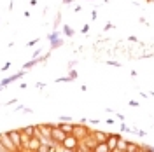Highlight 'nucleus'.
Masks as SVG:
<instances>
[{
	"label": "nucleus",
	"mask_w": 154,
	"mask_h": 152,
	"mask_svg": "<svg viewBox=\"0 0 154 152\" xmlns=\"http://www.w3.org/2000/svg\"><path fill=\"white\" fill-rule=\"evenodd\" d=\"M65 136H67V133H65L63 129H60V128H51V138H53L54 142H63Z\"/></svg>",
	"instance_id": "2"
},
{
	"label": "nucleus",
	"mask_w": 154,
	"mask_h": 152,
	"mask_svg": "<svg viewBox=\"0 0 154 152\" xmlns=\"http://www.w3.org/2000/svg\"><path fill=\"white\" fill-rule=\"evenodd\" d=\"M38 145H40V140L38 138H30V142H28V145H26V149H32V150H37L38 149Z\"/></svg>",
	"instance_id": "5"
},
{
	"label": "nucleus",
	"mask_w": 154,
	"mask_h": 152,
	"mask_svg": "<svg viewBox=\"0 0 154 152\" xmlns=\"http://www.w3.org/2000/svg\"><path fill=\"white\" fill-rule=\"evenodd\" d=\"M95 138L98 140V142H105V140H107V136L103 133H95Z\"/></svg>",
	"instance_id": "7"
},
{
	"label": "nucleus",
	"mask_w": 154,
	"mask_h": 152,
	"mask_svg": "<svg viewBox=\"0 0 154 152\" xmlns=\"http://www.w3.org/2000/svg\"><path fill=\"white\" fill-rule=\"evenodd\" d=\"M107 145H109V149H110V150H112V149H116V145H117V138H116V136H110Z\"/></svg>",
	"instance_id": "6"
},
{
	"label": "nucleus",
	"mask_w": 154,
	"mask_h": 152,
	"mask_svg": "<svg viewBox=\"0 0 154 152\" xmlns=\"http://www.w3.org/2000/svg\"><path fill=\"white\" fill-rule=\"evenodd\" d=\"M0 142H2V145H4V147H5V150H16V149H18V147L12 143L9 133H2V135H0Z\"/></svg>",
	"instance_id": "1"
},
{
	"label": "nucleus",
	"mask_w": 154,
	"mask_h": 152,
	"mask_svg": "<svg viewBox=\"0 0 154 152\" xmlns=\"http://www.w3.org/2000/svg\"><path fill=\"white\" fill-rule=\"evenodd\" d=\"M116 149H119V150H123V149H126V143H125V140H117V145H116Z\"/></svg>",
	"instance_id": "9"
},
{
	"label": "nucleus",
	"mask_w": 154,
	"mask_h": 152,
	"mask_svg": "<svg viewBox=\"0 0 154 152\" xmlns=\"http://www.w3.org/2000/svg\"><path fill=\"white\" fill-rule=\"evenodd\" d=\"M63 147L67 149V150H70V149H75L77 147V138L75 136H65V140H63Z\"/></svg>",
	"instance_id": "3"
},
{
	"label": "nucleus",
	"mask_w": 154,
	"mask_h": 152,
	"mask_svg": "<svg viewBox=\"0 0 154 152\" xmlns=\"http://www.w3.org/2000/svg\"><path fill=\"white\" fill-rule=\"evenodd\" d=\"M96 150H110V149H109V145H107V143H100V145H98V147H96Z\"/></svg>",
	"instance_id": "10"
},
{
	"label": "nucleus",
	"mask_w": 154,
	"mask_h": 152,
	"mask_svg": "<svg viewBox=\"0 0 154 152\" xmlns=\"http://www.w3.org/2000/svg\"><path fill=\"white\" fill-rule=\"evenodd\" d=\"M60 128H61L65 133H70V131L74 129V126H70V124H63V126H60Z\"/></svg>",
	"instance_id": "8"
},
{
	"label": "nucleus",
	"mask_w": 154,
	"mask_h": 152,
	"mask_svg": "<svg viewBox=\"0 0 154 152\" xmlns=\"http://www.w3.org/2000/svg\"><path fill=\"white\" fill-rule=\"evenodd\" d=\"M77 129V135H79V136H82V135H84V131H82V128H75Z\"/></svg>",
	"instance_id": "11"
},
{
	"label": "nucleus",
	"mask_w": 154,
	"mask_h": 152,
	"mask_svg": "<svg viewBox=\"0 0 154 152\" xmlns=\"http://www.w3.org/2000/svg\"><path fill=\"white\" fill-rule=\"evenodd\" d=\"M2 150H5V147L2 145V142H0V152H2Z\"/></svg>",
	"instance_id": "12"
},
{
	"label": "nucleus",
	"mask_w": 154,
	"mask_h": 152,
	"mask_svg": "<svg viewBox=\"0 0 154 152\" xmlns=\"http://www.w3.org/2000/svg\"><path fill=\"white\" fill-rule=\"evenodd\" d=\"M9 136H11V140H12V143H14L16 147L21 145V133H18V131H11Z\"/></svg>",
	"instance_id": "4"
}]
</instances>
